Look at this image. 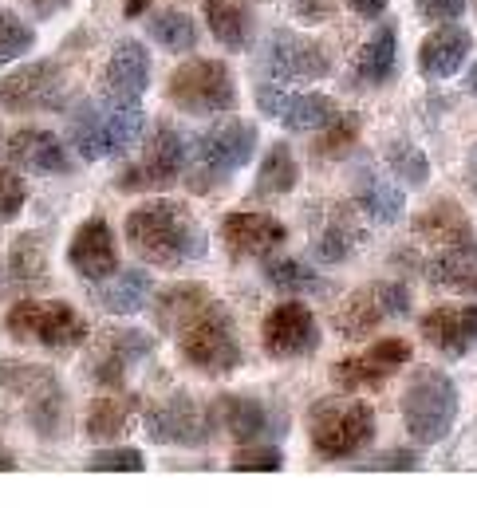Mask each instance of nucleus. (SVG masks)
<instances>
[{
	"mask_svg": "<svg viewBox=\"0 0 477 512\" xmlns=\"http://www.w3.org/2000/svg\"><path fill=\"white\" fill-rule=\"evenodd\" d=\"M351 241H355V233H351V229H343L340 221H336V225L316 241V256L336 264V260H343V256L351 253Z\"/></svg>",
	"mask_w": 477,
	"mask_h": 512,
	"instance_id": "44",
	"label": "nucleus"
},
{
	"mask_svg": "<svg viewBox=\"0 0 477 512\" xmlns=\"http://www.w3.org/2000/svg\"><path fill=\"white\" fill-rule=\"evenodd\" d=\"M355 201H359V209H363L371 221L391 225V221H399V217H403V190H399V186H391V182H383V178H379V174H371V170H363V174H359Z\"/></svg>",
	"mask_w": 477,
	"mask_h": 512,
	"instance_id": "35",
	"label": "nucleus"
},
{
	"mask_svg": "<svg viewBox=\"0 0 477 512\" xmlns=\"http://www.w3.org/2000/svg\"><path fill=\"white\" fill-rule=\"evenodd\" d=\"M300 182V166H296V154L288 142H273L261 170H257V197H284V193L296 190Z\"/></svg>",
	"mask_w": 477,
	"mask_h": 512,
	"instance_id": "33",
	"label": "nucleus"
},
{
	"mask_svg": "<svg viewBox=\"0 0 477 512\" xmlns=\"http://www.w3.org/2000/svg\"><path fill=\"white\" fill-rule=\"evenodd\" d=\"M209 300H213V292L202 288V284H174V288H166V292L158 296V304H154L158 327L174 335V331L190 320L194 312H202Z\"/></svg>",
	"mask_w": 477,
	"mask_h": 512,
	"instance_id": "32",
	"label": "nucleus"
},
{
	"mask_svg": "<svg viewBox=\"0 0 477 512\" xmlns=\"http://www.w3.org/2000/svg\"><path fill=\"white\" fill-rule=\"evenodd\" d=\"M229 469H237V473H276V469H284V453L273 442H245L233 453Z\"/></svg>",
	"mask_w": 477,
	"mask_h": 512,
	"instance_id": "41",
	"label": "nucleus"
},
{
	"mask_svg": "<svg viewBox=\"0 0 477 512\" xmlns=\"http://www.w3.org/2000/svg\"><path fill=\"white\" fill-rule=\"evenodd\" d=\"M174 335H178V351H182V359H186L194 371H205V375H229V371L241 367L237 327H233L229 312H225L217 300H209L202 312H194Z\"/></svg>",
	"mask_w": 477,
	"mask_h": 512,
	"instance_id": "6",
	"label": "nucleus"
},
{
	"mask_svg": "<svg viewBox=\"0 0 477 512\" xmlns=\"http://www.w3.org/2000/svg\"><path fill=\"white\" fill-rule=\"evenodd\" d=\"M205 24L213 32V40L229 52H241L253 40V12L237 0H205Z\"/></svg>",
	"mask_w": 477,
	"mask_h": 512,
	"instance_id": "29",
	"label": "nucleus"
},
{
	"mask_svg": "<svg viewBox=\"0 0 477 512\" xmlns=\"http://www.w3.org/2000/svg\"><path fill=\"white\" fill-rule=\"evenodd\" d=\"M68 71L56 60H36L0 79V107L8 115H44L68 107Z\"/></svg>",
	"mask_w": 477,
	"mask_h": 512,
	"instance_id": "11",
	"label": "nucleus"
},
{
	"mask_svg": "<svg viewBox=\"0 0 477 512\" xmlns=\"http://www.w3.org/2000/svg\"><path fill=\"white\" fill-rule=\"evenodd\" d=\"M16 469V461H12V453L0 446V473H12Z\"/></svg>",
	"mask_w": 477,
	"mask_h": 512,
	"instance_id": "52",
	"label": "nucleus"
},
{
	"mask_svg": "<svg viewBox=\"0 0 477 512\" xmlns=\"http://www.w3.org/2000/svg\"><path fill=\"white\" fill-rule=\"evenodd\" d=\"M24 8H32L36 16H56V12H64L71 0H20Z\"/></svg>",
	"mask_w": 477,
	"mask_h": 512,
	"instance_id": "47",
	"label": "nucleus"
},
{
	"mask_svg": "<svg viewBox=\"0 0 477 512\" xmlns=\"http://www.w3.org/2000/svg\"><path fill=\"white\" fill-rule=\"evenodd\" d=\"M410 312V288L399 280H379V284H363L355 288L340 308H336V331L343 339H367L371 331H379L387 320H399Z\"/></svg>",
	"mask_w": 477,
	"mask_h": 512,
	"instance_id": "12",
	"label": "nucleus"
},
{
	"mask_svg": "<svg viewBox=\"0 0 477 512\" xmlns=\"http://www.w3.org/2000/svg\"><path fill=\"white\" fill-rule=\"evenodd\" d=\"M414 233H418L426 245H442V249L462 245V241H474V225H470V217H466L454 201H434V205H426V209L414 217Z\"/></svg>",
	"mask_w": 477,
	"mask_h": 512,
	"instance_id": "27",
	"label": "nucleus"
},
{
	"mask_svg": "<svg viewBox=\"0 0 477 512\" xmlns=\"http://www.w3.org/2000/svg\"><path fill=\"white\" fill-rule=\"evenodd\" d=\"M166 99L186 115H225L237 107V83L221 60H190L170 71Z\"/></svg>",
	"mask_w": 477,
	"mask_h": 512,
	"instance_id": "9",
	"label": "nucleus"
},
{
	"mask_svg": "<svg viewBox=\"0 0 477 512\" xmlns=\"http://www.w3.org/2000/svg\"><path fill=\"white\" fill-rule=\"evenodd\" d=\"M213 414L190 394H170L146 410V438L154 446L202 449L213 438Z\"/></svg>",
	"mask_w": 477,
	"mask_h": 512,
	"instance_id": "13",
	"label": "nucleus"
},
{
	"mask_svg": "<svg viewBox=\"0 0 477 512\" xmlns=\"http://www.w3.org/2000/svg\"><path fill=\"white\" fill-rule=\"evenodd\" d=\"M0 410L12 422H24L36 438L68 434V390L56 371L40 363L0 359Z\"/></svg>",
	"mask_w": 477,
	"mask_h": 512,
	"instance_id": "2",
	"label": "nucleus"
},
{
	"mask_svg": "<svg viewBox=\"0 0 477 512\" xmlns=\"http://www.w3.org/2000/svg\"><path fill=\"white\" fill-rule=\"evenodd\" d=\"M24 201H28L24 178H20L12 166H4V158H0V225L12 221V217L24 209Z\"/></svg>",
	"mask_w": 477,
	"mask_h": 512,
	"instance_id": "43",
	"label": "nucleus"
},
{
	"mask_svg": "<svg viewBox=\"0 0 477 512\" xmlns=\"http://www.w3.org/2000/svg\"><path fill=\"white\" fill-rule=\"evenodd\" d=\"M95 300L111 316H135V312L146 308V300H150V276L138 272V268L135 272H111L107 280H99Z\"/></svg>",
	"mask_w": 477,
	"mask_h": 512,
	"instance_id": "28",
	"label": "nucleus"
},
{
	"mask_svg": "<svg viewBox=\"0 0 477 512\" xmlns=\"http://www.w3.org/2000/svg\"><path fill=\"white\" fill-rule=\"evenodd\" d=\"M288 241V229L269 217V213H253V209H237L221 221V245L233 260H265Z\"/></svg>",
	"mask_w": 477,
	"mask_h": 512,
	"instance_id": "20",
	"label": "nucleus"
},
{
	"mask_svg": "<svg viewBox=\"0 0 477 512\" xmlns=\"http://www.w3.org/2000/svg\"><path fill=\"white\" fill-rule=\"evenodd\" d=\"M474 52V36L462 24H446L438 32H430L418 48V71L426 79H450L458 67L466 64V56Z\"/></svg>",
	"mask_w": 477,
	"mask_h": 512,
	"instance_id": "25",
	"label": "nucleus"
},
{
	"mask_svg": "<svg viewBox=\"0 0 477 512\" xmlns=\"http://www.w3.org/2000/svg\"><path fill=\"white\" fill-rule=\"evenodd\" d=\"M36 48V28L24 24V16L0 8V64H12Z\"/></svg>",
	"mask_w": 477,
	"mask_h": 512,
	"instance_id": "38",
	"label": "nucleus"
},
{
	"mask_svg": "<svg viewBox=\"0 0 477 512\" xmlns=\"http://www.w3.org/2000/svg\"><path fill=\"white\" fill-rule=\"evenodd\" d=\"M8 272L24 288H40L48 280V249H44L40 233H24V237L12 241V249H8Z\"/></svg>",
	"mask_w": 477,
	"mask_h": 512,
	"instance_id": "36",
	"label": "nucleus"
},
{
	"mask_svg": "<svg viewBox=\"0 0 477 512\" xmlns=\"http://www.w3.org/2000/svg\"><path fill=\"white\" fill-rule=\"evenodd\" d=\"M123 8H127V16H142L150 8V0H123Z\"/></svg>",
	"mask_w": 477,
	"mask_h": 512,
	"instance_id": "50",
	"label": "nucleus"
},
{
	"mask_svg": "<svg viewBox=\"0 0 477 512\" xmlns=\"http://www.w3.org/2000/svg\"><path fill=\"white\" fill-rule=\"evenodd\" d=\"M296 12L312 20V16H328V12H332V4H328V0H296Z\"/></svg>",
	"mask_w": 477,
	"mask_h": 512,
	"instance_id": "49",
	"label": "nucleus"
},
{
	"mask_svg": "<svg viewBox=\"0 0 477 512\" xmlns=\"http://www.w3.org/2000/svg\"><path fill=\"white\" fill-rule=\"evenodd\" d=\"M387 166H391L395 178H403L410 186H422V182L430 178L426 154H422L418 146H410V142H391V146H387Z\"/></svg>",
	"mask_w": 477,
	"mask_h": 512,
	"instance_id": "40",
	"label": "nucleus"
},
{
	"mask_svg": "<svg viewBox=\"0 0 477 512\" xmlns=\"http://www.w3.org/2000/svg\"><path fill=\"white\" fill-rule=\"evenodd\" d=\"M209 414H213V430L229 434L233 442H269L280 438V430L288 426L284 414H276L273 406L257 402V398H245V394H221L209 402Z\"/></svg>",
	"mask_w": 477,
	"mask_h": 512,
	"instance_id": "16",
	"label": "nucleus"
},
{
	"mask_svg": "<svg viewBox=\"0 0 477 512\" xmlns=\"http://www.w3.org/2000/svg\"><path fill=\"white\" fill-rule=\"evenodd\" d=\"M190 162V142L182 138V130H174L170 123H158L150 130L146 146H142V158L131 162L119 178H115V190L123 193H146V190H166L182 178Z\"/></svg>",
	"mask_w": 477,
	"mask_h": 512,
	"instance_id": "10",
	"label": "nucleus"
},
{
	"mask_svg": "<svg viewBox=\"0 0 477 512\" xmlns=\"http://www.w3.org/2000/svg\"><path fill=\"white\" fill-rule=\"evenodd\" d=\"M257 107H261L269 119H276L280 127L300 130V134L324 130L340 115L336 99L316 95V91H284V87H276V83H261V87H257Z\"/></svg>",
	"mask_w": 477,
	"mask_h": 512,
	"instance_id": "18",
	"label": "nucleus"
},
{
	"mask_svg": "<svg viewBox=\"0 0 477 512\" xmlns=\"http://www.w3.org/2000/svg\"><path fill=\"white\" fill-rule=\"evenodd\" d=\"M68 264L91 284L107 280L111 272H119V245H115V233L103 217H91L75 229L68 245Z\"/></svg>",
	"mask_w": 477,
	"mask_h": 512,
	"instance_id": "23",
	"label": "nucleus"
},
{
	"mask_svg": "<svg viewBox=\"0 0 477 512\" xmlns=\"http://www.w3.org/2000/svg\"><path fill=\"white\" fill-rule=\"evenodd\" d=\"M359 130H363L359 115H336V119L324 127V134H320L316 154H320V158H343V154L359 142Z\"/></svg>",
	"mask_w": 477,
	"mask_h": 512,
	"instance_id": "39",
	"label": "nucleus"
},
{
	"mask_svg": "<svg viewBox=\"0 0 477 512\" xmlns=\"http://www.w3.org/2000/svg\"><path fill=\"white\" fill-rule=\"evenodd\" d=\"M466 83H470V91H474V95H477V64L470 67V79H466Z\"/></svg>",
	"mask_w": 477,
	"mask_h": 512,
	"instance_id": "53",
	"label": "nucleus"
},
{
	"mask_svg": "<svg viewBox=\"0 0 477 512\" xmlns=\"http://www.w3.org/2000/svg\"><path fill=\"white\" fill-rule=\"evenodd\" d=\"M265 280L276 292H320L324 280L296 256H265Z\"/></svg>",
	"mask_w": 477,
	"mask_h": 512,
	"instance_id": "37",
	"label": "nucleus"
},
{
	"mask_svg": "<svg viewBox=\"0 0 477 512\" xmlns=\"http://www.w3.org/2000/svg\"><path fill=\"white\" fill-rule=\"evenodd\" d=\"M410 363V343L391 335V339H379L371 343L367 351L359 355H347L332 367V383L340 390H375L383 386L395 371H403Z\"/></svg>",
	"mask_w": 477,
	"mask_h": 512,
	"instance_id": "17",
	"label": "nucleus"
},
{
	"mask_svg": "<svg viewBox=\"0 0 477 512\" xmlns=\"http://www.w3.org/2000/svg\"><path fill=\"white\" fill-rule=\"evenodd\" d=\"M367 469H418V457H414L410 449H387V453H379Z\"/></svg>",
	"mask_w": 477,
	"mask_h": 512,
	"instance_id": "46",
	"label": "nucleus"
},
{
	"mask_svg": "<svg viewBox=\"0 0 477 512\" xmlns=\"http://www.w3.org/2000/svg\"><path fill=\"white\" fill-rule=\"evenodd\" d=\"M422 339L446 359H462L477 347V304H446L426 312L418 323Z\"/></svg>",
	"mask_w": 477,
	"mask_h": 512,
	"instance_id": "22",
	"label": "nucleus"
},
{
	"mask_svg": "<svg viewBox=\"0 0 477 512\" xmlns=\"http://www.w3.org/2000/svg\"><path fill=\"white\" fill-rule=\"evenodd\" d=\"M4 158L28 174H71V150L44 127H20L8 134L4 142Z\"/></svg>",
	"mask_w": 477,
	"mask_h": 512,
	"instance_id": "21",
	"label": "nucleus"
},
{
	"mask_svg": "<svg viewBox=\"0 0 477 512\" xmlns=\"http://www.w3.org/2000/svg\"><path fill=\"white\" fill-rule=\"evenodd\" d=\"M363 20H375V16H383V8H387V0H347Z\"/></svg>",
	"mask_w": 477,
	"mask_h": 512,
	"instance_id": "48",
	"label": "nucleus"
},
{
	"mask_svg": "<svg viewBox=\"0 0 477 512\" xmlns=\"http://www.w3.org/2000/svg\"><path fill=\"white\" fill-rule=\"evenodd\" d=\"M418 4V12L426 16V20H434V24H450V20H458L462 12H466V0H414Z\"/></svg>",
	"mask_w": 477,
	"mask_h": 512,
	"instance_id": "45",
	"label": "nucleus"
},
{
	"mask_svg": "<svg viewBox=\"0 0 477 512\" xmlns=\"http://www.w3.org/2000/svg\"><path fill=\"white\" fill-rule=\"evenodd\" d=\"M87 469H95V473H138V469H146V461H142L138 449L115 446V449H99V453L87 461Z\"/></svg>",
	"mask_w": 477,
	"mask_h": 512,
	"instance_id": "42",
	"label": "nucleus"
},
{
	"mask_svg": "<svg viewBox=\"0 0 477 512\" xmlns=\"http://www.w3.org/2000/svg\"><path fill=\"white\" fill-rule=\"evenodd\" d=\"M138 410V398H95L87 410V438L91 442H115L127 434L131 418Z\"/></svg>",
	"mask_w": 477,
	"mask_h": 512,
	"instance_id": "31",
	"label": "nucleus"
},
{
	"mask_svg": "<svg viewBox=\"0 0 477 512\" xmlns=\"http://www.w3.org/2000/svg\"><path fill=\"white\" fill-rule=\"evenodd\" d=\"M146 32H150L154 44H162V48L174 52V56L194 52V48H198V36H202L198 24H194V16H186V12H178V8L154 12V16L146 20Z\"/></svg>",
	"mask_w": 477,
	"mask_h": 512,
	"instance_id": "34",
	"label": "nucleus"
},
{
	"mask_svg": "<svg viewBox=\"0 0 477 512\" xmlns=\"http://www.w3.org/2000/svg\"><path fill=\"white\" fill-rule=\"evenodd\" d=\"M4 327L12 339L36 343L56 355H68L87 343V320L64 300H16L4 316Z\"/></svg>",
	"mask_w": 477,
	"mask_h": 512,
	"instance_id": "7",
	"label": "nucleus"
},
{
	"mask_svg": "<svg viewBox=\"0 0 477 512\" xmlns=\"http://www.w3.org/2000/svg\"><path fill=\"white\" fill-rule=\"evenodd\" d=\"M265 67H269V75H276V79L308 83V79H324L332 71V56H328L324 44L280 28V32L269 36V44H265Z\"/></svg>",
	"mask_w": 477,
	"mask_h": 512,
	"instance_id": "19",
	"label": "nucleus"
},
{
	"mask_svg": "<svg viewBox=\"0 0 477 512\" xmlns=\"http://www.w3.org/2000/svg\"><path fill=\"white\" fill-rule=\"evenodd\" d=\"M458 418V386L446 371L422 367L410 375L407 390H403V422L407 434L422 446H438Z\"/></svg>",
	"mask_w": 477,
	"mask_h": 512,
	"instance_id": "5",
	"label": "nucleus"
},
{
	"mask_svg": "<svg viewBox=\"0 0 477 512\" xmlns=\"http://www.w3.org/2000/svg\"><path fill=\"white\" fill-rule=\"evenodd\" d=\"M142 123H146V115L138 103L103 95V99H87L71 111L68 138L79 158L99 162V158L131 150L142 134Z\"/></svg>",
	"mask_w": 477,
	"mask_h": 512,
	"instance_id": "3",
	"label": "nucleus"
},
{
	"mask_svg": "<svg viewBox=\"0 0 477 512\" xmlns=\"http://www.w3.org/2000/svg\"><path fill=\"white\" fill-rule=\"evenodd\" d=\"M253 150H257V127L245 119H225L217 127L202 130L190 146L186 186L194 193L221 190L237 170L253 162Z\"/></svg>",
	"mask_w": 477,
	"mask_h": 512,
	"instance_id": "4",
	"label": "nucleus"
},
{
	"mask_svg": "<svg viewBox=\"0 0 477 512\" xmlns=\"http://www.w3.org/2000/svg\"><path fill=\"white\" fill-rule=\"evenodd\" d=\"M308 438H312L316 457H324V461L355 457L359 449L371 446V438H375V410L367 402L324 398L308 414Z\"/></svg>",
	"mask_w": 477,
	"mask_h": 512,
	"instance_id": "8",
	"label": "nucleus"
},
{
	"mask_svg": "<svg viewBox=\"0 0 477 512\" xmlns=\"http://www.w3.org/2000/svg\"><path fill=\"white\" fill-rule=\"evenodd\" d=\"M466 178H470V190L477 193V150L470 154V166H466Z\"/></svg>",
	"mask_w": 477,
	"mask_h": 512,
	"instance_id": "51",
	"label": "nucleus"
},
{
	"mask_svg": "<svg viewBox=\"0 0 477 512\" xmlns=\"http://www.w3.org/2000/svg\"><path fill=\"white\" fill-rule=\"evenodd\" d=\"M395 71H399V32H395V24H379L355 56V75L367 87H383L395 79Z\"/></svg>",
	"mask_w": 477,
	"mask_h": 512,
	"instance_id": "26",
	"label": "nucleus"
},
{
	"mask_svg": "<svg viewBox=\"0 0 477 512\" xmlns=\"http://www.w3.org/2000/svg\"><path fill=\"white\" fill-rule=\"evenodd\" d=\"M261 347H265L269 359H280V363L312 355L320 347V323L312 316V308L300 304V300L276 304L273 312L261 320Z\"/></svg>",
	"mask_w": 477,
	"mask_h": 512,
	"instance_id": "15",
	"label": "nucleus"
},
{
	"mask_svg": "<svg viewBox=\"0 0 477 512\" xmlns=\"http://www.w3.org/2000/svg\"><path fill=\"white\" fill-rule=\"evenodd\" d=\"M146 87H150V52L138 40H119L103 67V95L138 103Z\"/></svg>",
	"mask_w": 477,
	"mask_h": 512,
	"instance_id": "24",
	"label": "nucleus"
},
{
	"mask_svg": "<svg viewBox=\"0 0 477 512\" xmlns=\"http://www.w3.org/2000/svg\"><path fill=\"white\" fill-rule=\"evenodd\" d=\"M154 359V339L138 327H111L87 347V371L99 386H123L131 371Z\"/></svg>",
	"mask_w": 477,
	"mask_h": 512,
	"instance_id": "14",
	"label": "nucleus"
},
{
	"mask_svg": "<svg viewBox=\"0 0 477 512\" xmlns=\"http://www.w3.org/2000/svg\"><path fill=\"white\" fill-rule=\"evenodd\" d=\"M127 245L154 268H182L205 256V233L182 201H146L127 213Z\"/></svg>",
	"mask_w": 477,
	"mask_h": 512,
	"instance_id": "1",
	"label": "nucleus"
},
{
	"mask_svg": "<svg viewBox=\"0 0 477 512\" xmlns=\"http://www.w3.org/2000/svg\"><path fill=\"white\" fill-rule=\"evenodd\" d=\"M430 280H434L438 288L477 296V241L450 245L446 253L430 264Z\"/></svg>",
	"mask_w": 477,
	"mask_h": 512,
	"instance_id": "30",
	"label": "nucleus"
}]
</instances>
